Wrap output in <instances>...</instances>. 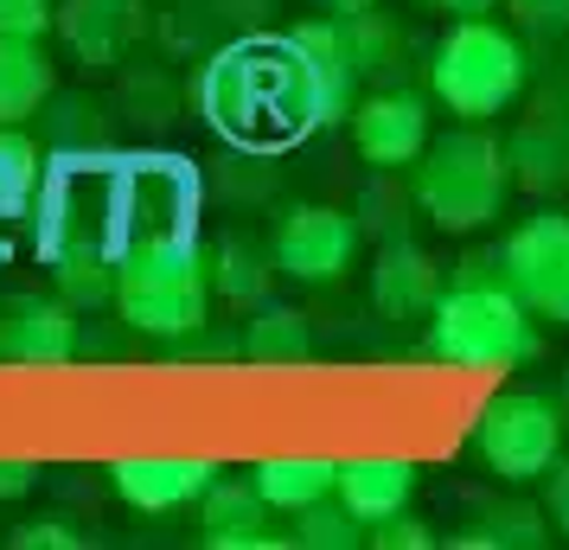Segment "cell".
Instances as JSON below:
<instances>
[{
	"mask_svg": "<svg viewBox=\"0 0 569 550\" xmlns=\"http://www.w3.org/2000/svg\"><path fill=\"white\" fill-rule=\"evenodd\" d=\"M199 109L224 141L250 148V154L288 148L320 129L313 78L288 32L282 39H231L199 78Z\"/></svg>",
	"mask_w": 569,
	"mask_h": 550,
	"instance_id": "obj_1",
	"label": "cell"
},
{
	"mask_svg": "<svg viewBox=\"0 0 569 550\" xmlns=\"http://www.w3.org/2000/svg\"><path fill=\"white\" fill-rule=\"evenodd\" d=\"M116 314L148 340H186L211 314V276L206 250L186 237V224L134 231L116 257Z\"/></svg>",
	"mask_w": 569,
	"mask_h": 550,
	"instance_id": "obj_2",
	"label": "cell"
},
{
	"mask_svg": "<svg viewBox=\"0 0 569 550\" xmlns=\"http://www.w3.org/2000/svg\"><path fill=\"white\" fill-rule=\"evenodd\" d=\"M416 211L448 237H467L492 224L499 211H506V192H512V167H506V148L480 134V122H467V129L441 134L422 148L416 160Z\"/></svg>",
	"mask_w": 569,
	"mask_h": 550,
	"instance_id": "obj_3",
	"label": "cell"
},
{
	"mask_svg": "<svg viewBox=\"0 0 569 550\" xmlns=\"http://www.w3.org/2000/svg\"><path fill=\"white\" fill-rule=\"evenodd\" d=\"M429 352L467 371H512L538 359V314L506 282H455L429 308Z\"/></svg>",
	"mask_w": 569,
	"mask_h": 550,
	"instance_id": "obj_4",
	"label": "cell"
},
{
	"mask_svg": "<svg viewBox=\"0 0 569 550\" xmlns=\"http://www.w3.org/2000/svg\"><path fill=\"white\" fill-rule=\"evenodd\" d=\"M525 78H531L525 46H518L506 27H492L487 13H480V20H455L448 39L436 46V58H429V90H436V103H448V116H461V122H492V116H506V109L525 97Z\"/></svg>",
	"mask_w": 569,
	"mask_h": 550,
	"instance_id": "obj_5",
	"label": "cell"
},
{
	"mask_svg": "<svg viewBox=\"0 0 569 550\" xmlns=\"http://www.w3.org/2000/svg\"><path fill=\"white\" fill-rule=\"evenodd\" d=\"M563 410L557 397H538V391H499L480 410V429H473V448L487 473H499L506 487H531L543 473L563 461Z\"/></svg>",
	"mask_w": 569,
	"mask_h": 550,
	"instance_id": "obj_6",
	"label": "cell"
},
{
	"mask_svg": "<svg viewBox=\"0 0 569 550\" xmlns=\"http://www.w3.org/2000/svg\"><path fill=\"white\" fill-rule=\"evenodd\" d=\"M499 276L538 320L569 327V211H531L499 243Z\"/></svg>",
	"mask_w": 569,
	"mask_h": 550,
	"instance_id": "obj_7",
	"label": "cell"
},
{
	"mask_svg": "<svg viewBox=\"0 0 569 550\" xmlns=\"http://www.w3.org/2000/svg\"><path fill=\"white\" fill-rule=\"evenodd\" d=\"M359 218L339 206H288L282 224H276V269L295 276V282H339L352 257H359Z\"/></svg>",
	"mask_w": 569,
	"mask_h": 550,
	"instance_id": "obj_8",
	"label": "cell"
},
{
	"mask_svg": "<svg viewBox=\"0 0 569 550\" xmlns=\"http://www.w3.org/2000/svg\"><path fill=\"white\" fill-rule=\"evenodd\" d=\"M352 148L365 167H390L403 173L429 148V103L416 90H371L352 103Z\"/></svg>",
	"mask_w": 569,
	"mask_h": 550,
	"instance_id": "obj_9",
	"label": "cell"
},
{
	"mask_svg": "<svg viewBox=\"0 0 569 550\" xmlns=\"http://www.w3.org/2000/svg\"><path fill=\"white\" fill-rule=\"evenodd\" d=\"M78 352V308L64 294H13L0 301V359L13 366H64Z\"/></svg>",
	"mask_w": 569,
	"mask_h": 550,
	"instance_id": "obj_10",
	"label": "cell"
},
{
	"mask_svg": "<svg viewBox=\"0 0 569 550\" xmlns=\"http://www.w3.org/2000/svg\"><path fill=\"white\" fill-rule=\"evenodd\" d=\"M116 493L129 499L134 512H180L218 480V461H199V454H129L109 468Z\"/></svg>",
	"mask_w": 569,
	"mask_h": 550,
	"instance_id": "obj_11",
	"label": "cell"
},
{
	"mask_svg": "<svg viewBox=\"0 0 569 550\" xmlns=\"http://www.w3.org/2000/svg\"><path fill=\"white\" fill-rule=\"evenodd\" d=\"M52 27L83 64H122L129 46L148 32V7L141 0H58Z\"/></svg>",
	"mask_w": 569,
	"mask_h": 550,
	"instance_id": "obj_12",
	"label": "cell"
},
{
	"mask_svg": "<svg viewBox=\"0 0 569 550\" xmlns=\"http://www.w3.org/2000/svg\"><path fill=\"white\" fill-rule=\"evenodd\" d=\"M441 301V262L410 243V237H390L378 243V262H371V308L385 320H422Z\"/></svg>",
	"mask_w": 569,
	"mask_h": 550,
	"instance_id": "obj_13",
	"label": "cell"
},
{
	"mask_svg": "<svg viewBox=\"0 0 569 550\" xmlns=\"http://www.w3.org/2000/svg\"><path fill=\"white\" fill-rule=\"evenodd\" d=\"M262 519H269V499H262L257 480H211L206 493H199V538H206L211 550L276 544V538L262 531Z\"/></svg>",
	"mask_w": 569,
	"mask_h": 550,
	"instance_id": "obj_14",
	"label": "cell"
},
{
	"mask_svg": "<svg viewBox=\"0 0 569 550\" xmlns=\"http://www.w3.org/2000/svg\"><path fill=\"white\" fill-rule=\"evenodd\" d=\"M52 90H58V64L46 58V46L20 39V32H0V129L32 122L52 103Z\"/></svg>",
	"mask_w": 569,
	"mask_h": 550,
	"instance_id": "obj_15",
	"label": "cell"
},
{
	"mask_svg": "<svg viewBox=\"0 0 569 550\" xmlns=\"http://www.w3.org/2000/svg\"><path fill=\"white\" fill-rule=\"evenodd\" d=\"M506 167H512V186L525 192H557L569 186V122L563 116H525L506 141Z\"/></svg>",
	"mask_w": 569,
	"mask_h": 550,
	"instance_id": "obj_16",
	"label": "cell"
},
{
	"mask_svg": "<svg viewBox=\"0 0 569 550\" xmlns=\"http://www.w3.org/2000/svg\"><path fill=\"white\" fill-rule=\"evenodd\" d=\"M333 493L346 499V512L359 524H378V519H390V512L410 506L416 461H403V454H385V461H339Z\"/></svg>",
	"mask_w": 569,
	"mask_h": 550,
	"instance_id": "obj_17",
	"label": "cell"
},
{
	"mask_svg": "<svg viewBox=\"0 0 569 550\" xmlns=\"http://www.w3.org/2000/svg\"><path fill=\"white\" fill-rule=\"evenodd\" d=\"M52 276H58V294L71 308H103V301H116V250L97 231L64 237L52 250Z\"/></svg>",
	"mask_w": 569,
	"mask_h": 550,
	"instance_id": "obj_18",
	"label": "cell"
},
{
	"mask_svg": "<svg viewBox=\"0 0 569 550\" xmlns=\"http://www.w3.org/2000/svg\"><path fill=\"white\" fill-rule=\"evenodd\" d=\"M206 276H211V294H218V301H231V308H262V301H269V282H276L282 269H276V250H257L250 237H224L206 257Z\"/></svg>",
	"mask_w": 569,
	"mask_h": 550,
	"instance_id": "obj_19",
	"label": "cell"
},
{
	"mask_svg": "<svg viewBox=\"0 0 569 550\" xmlns=\"http://www.w3.org/2000/svg\"><path fill=\"white\" fill-rule=\"evenodd\" d=\"M250 480L262 487V499H269V506H282V512H301V506H313V499L333 493L339 461H320V454H276V461H262Z\"/></svg>",
	"mask_w": 569,
	"mask_h": 550,
	"instance_id": "obj_20",
	"label": "cell"
},
{
	"mask_svg": "<svg viewBox=\"0 0 569 550\" xmlns=\"http://www.w3.org/2000/svg\"><path fill=\"white\" fill-rule=\"evenodd\" d=\"M308 352H313L308 314L262 301L257 320H250V333H243V359H257V366H295V359H308Z\"/></svg>",
	"mask_w": 569,
	"mask_h": 550,
	"instance_id": "obj_21",
	"label": "cell"
},
{
	"mask_svg": "<svg viewBox=\"0 0 569 550\" xmlns=\"http://www.w3.org/2000/svg\"><path fill=\"white\" fill-rule=\"evenodd\" d=\"M46 116V141H52L58 154H90V148H103L109 141V116L103 103H90V97H58L39 109Z\"/></svg>",
	"mask_w": 569,
	"mask_h": 550,
	"instance_id": "obj_22",
	"label": "cell"
},
{
	"mask_svg": "<svg viewBox=\"0 0 569 550\" xmlns=\"http://www.w3.org/2000/svg\"><path fill=\"white\" fill-rule=\"evenodd\" d=\"M32 186H39V148L20 129H0V224H13L27 211ZM13 257V243L0 237V262Z\"/></svg>",
	"mask_w": 569,
	"mask_h": 550,
	"instance_id": "obj_23",
	"label": "cell"
},
{
	"mask_svg": "<svg viewBox=\"0 0 569 550\" xmlns=\"http://www.w3.org/2000/svg\"><path fill=\"white\" fill-rule=\"evenodd\" d=\"M295 519H301L295 524V544H308V550H352V544H365V524L346 512V499L339 493L301 506Z\"/></svg>",
	"mask_w": 569,
	"mask_h": 550,
	"instance_id": "obj_24",
	"label": "cell"
},
{
	"mask_svg": "<svg viewBox=\"0 0 569 550\" xmlns=\"http://www.w3.org/2000/svg\"><path fill=\"white\" fill-rule=\"evenodd\" d=\"M410 206H416V192H403L397 186V173L390 167H378V180L359 192V231H371L378 243H390V237H403V218H410Z\"/></svg>",
	"mask_w": 569,
	"mask_h": 550,
	"instance_id": "obj_25",
	"label": "cell"
},
{
	"mask_svg": "<svg viewBox=\"0 0 569 550\" xmlns=\"http://www.w3.org/2000/svg\"><path fill=\"white\" fill-rule=\"evenodd\" d=\"M550 538V512L538 506H492L487 531L480 538H461V544H518V550H538Z\"/></svg>",
	"mask_w": 569,
	"mask_h": 550,
	"instance_id": "obj_26",
	"label": "cell"
},
{
	"mask_svg": "<svg viewBox=\"0 0 569 550\" xmlns=\"http://www.w3.org/2000/svg\"><path fill=\"white\" fill-rule=\"evenodd\" d=\"M512 13V27L538 32V39H563L569 32V0H499Z\"/></svg>",
	"mask_w": 569,
	"mask_h": 550,
	"instance_id": "obj_27",
	"label": "cell"
},
{
	"mask_svg": "<svg viewBox=\"0 0 569 550\" xmlns=\"http://www.w3.org/2000/svg\"><path fill=\"white\" fill-rule=\"evenodd\" d=\"M365 538H371L378 550H429V544H436V531H429L422 519H410V512H390V519H378Z\"/></svg>",
	"mask_w": 569,
	"mask_h": 550,
	"instance_id": "obj_28",
	"label": "cell"
},
{
	"mask_svg": "<svg viewBox=\"0 0 569 550\" xmlns=\"http://www.w3.org/2000/svg\"><path fill=\"white\" fill-rule=\"evenodd\" d=\"M58 0H0V32H20V39H46Z\"/></svg>",
	"mask_w": 569,
	"mask_h": 550,
	"instance_id": "obj_29",
	"label": "cell"
},
{
	"mask_svg": "<svg viewBox=\"0 0 569 550\" xmlns=\"http://www.w3.org/2000/svg\"><path fill=\"white\" fill-rule=\"evenodd\" d=\"M83 531H71L64 519H39V524H20L13 531V550H78Z\"/></svg>",
	"mask_w": 569,
	"mask_h": 550,
	"instance_id": "obj_30",
	"label": "cell"
},
{
	"mask_svg": "<svg viewBox=\"0 0 569 550\" xmlns=\"http://www.w3.org/2000/svg\"><path fill=\"white\" fill-rule=\"evenodd\" d=\"M543 480H550V499H543V512H550V524H557V531L569 538V461H557V468L543 473Z\"/></svg>",
	"mask_w": 569,
	"mask_h": 550,
	"instance_id": "obj_31",
	"label": "cell"
},
{
	"mask_svg": "<svg viewBox=\"0 0 569 550\" xmlns=\"http://www.w3.org/2000/svg\"><path fill=\"white\" fill-rule=\"evenodd\" d=\"M39 487V468L32 461H0V499H20Z\"/></svg>",
	"mask_w": 569,
	"mask_h": 550,
	"instance_id": "obj_32",
	"label": "cell"
},
{
	"mask_svg": "<svg viewBox=\"0 0 569 550\" xmlns=\"http://www.w3.org/2000/svg\"><path fill=\"white\" fill-rule=\"evenodd\" d=\"M455 282H506V276H499V250H473V257L455 269Z\"/></svg>",
	"mask_w": 569,
	"mask_h": 550,
	"instance_id": "obj_33",
	"label": "cell"
},
{
	"mask_svg": "<svg viewBox=\"0 0 569 550\" xmlns=\"http://www.w3.org/2000/svg\"><path fill=\"white\" fill-rule=\"evenodd\" d=\"M429 7L455 13V20H480V13H492V7H499V0H429Z\"/></svg>",
	"mask_w": 569,
	"mask_h": 550,
	"instance_id": "obj_34",
	"label": "cell"
},
{
	"mask_svg": "<svg viewBox=\"0 0 569 550\" xmlns=\"http://www.w3.org/2000/svg\"><path fill=\"white\" fill-rule=\"evenodd\" d=\"M327 13H365V7H378V0H320Z\"/></svg>",
	"mask_w": 569,
	"mask_h": 550,
	"instance_id": "obj_35",
	"label": "cell"
},
{
	"mask_svg": "<svg viewBox=\"0 0 569 550\" xmlns=\"http://www.w3.org/2000/svg\"><path fill=\"white\" fill-rule=\"evenodd\" d=\"M557 410H563V422H569V378H563V397H557Z\"/></svg>",
	"mask_w": 569,
	"mask_h": 550,
	"instance_id": "obj_36",
	"label": "cell"
}]
</instances>
